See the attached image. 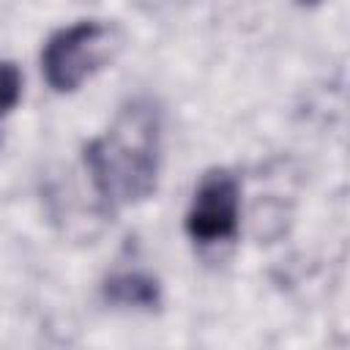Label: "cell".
<instances>
[{
    "instance_id": "3957f363",
    "label": "cell",
    "mask_w": 350,
    "mask_h": 350,
    "mask_svg": "<svg viewBox=\"0 0 350 350\" xmlns=\"http://www.w3.org/2000/svg\"><path fill=\"white\" fill-rule=\"evenodd\" d=\"M186 235L194 243L213 246L232 241L241 227V183L230 170H211L200 178L189 211Z\"/></svg>"
},
{
    "instance_id": "6da1fadb",
    "label": "cell",
    "mask_w": 350,
    "mask_h": 350,
    "mask_svg": "<svg viewBox=\"0 0 350 350\" xmlns=\"http://www.w3.org/2000/svg\"><path fill=\"white\" fill-rule=\"evenodd\" d=\"M161 109L148 96L129 98L107 129L85 145V170L93 191L109 205L142 202L156 191L161 170Z\"/></svg>"
},
{
    "instance_id": "5b68a950",
    "label": "cell",
    "mask_w": 350,
    "mask_h": 350,
    "mask_svg": "<svg viewBox=\"0 0 350 350\" xmlns=\"http://www.w3.org/2000/svg\"><path fill=\"white\" fill-rule=\"evenodd\" d=\"M22 98V71L11 60H0V118L11 115Z\"/></svg>"
},
{
    "instance_id": "277c9868",
    "label": "cell",
    "mask_w": 350,
    "mask_h": 350,
    "mask_svg": "<svg viewBox=\"0 0 350 350\" xmlns=\"http://www.w3.org/2000/svg\"><path fill=\"white\" fill-rule=\"evenodd\" d=\"M104 298L109 304L129 306V309H153L161 301V287L150 273L139 268L115 271L104 282Z\"/></svg>"
},
{
    "instance_id": "7a4b0ae2",
    "label": "cell",
    "mask_w": 350,
    "mask_h": 350,
    "mask_svg": "<svg viewBox=\"0 0 350 350\" xmlns=\"http://www.w3.org/2000/svg\"><path fill=\"white\" fill-rule=\"evenodd\" d=\"M118 49V33L101 19H79L55 30L41 49V74L55 93H74Z\"/></svg>"
}]
</instances>
